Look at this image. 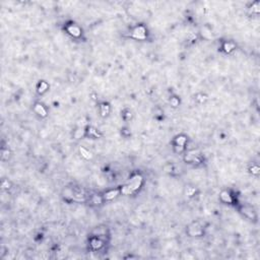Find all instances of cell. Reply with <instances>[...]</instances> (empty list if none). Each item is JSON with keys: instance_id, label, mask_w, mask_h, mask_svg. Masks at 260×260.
<instances>
[{"instance_id": "6da1fadb", "label": "cell", "mask_w": 260, "mask_h": 260, "mask_svg": "<svg viewBox=\"0 0 260 260\" xmlns=\"http://www.w3.org/2000/svg\"><path fill=\"white\" fill-rule=\"evenodd\" d=\"M142 182H143L142 177H141L140 175H135L130 179L129 182L126 184V186L129 188L131 193H134L135 191H137V190L141 187Z\"/></svg>"}, {"instance_id": "7a4b0ae2", "label": "cell", "mask_w": 260, "mask_h": 260, "mask_svg": "<svg viewBox=\"0 0 260 260\" xmlns=\"http://www.w3.org/2000/svg\"><path fill=\"white\" fill-rule=\"evenodd\" d=\"M146 36H147L146 28L142 25L135 26L132 31V34H131V37H132V38H134L136 40H140V41L141 40L146 39Z\"/></svg>"}, {"instance_id": "3957f363", "label": "cell", "mask_w": 260, "mask_h": 260, "mask_svg": "<svg viewBox=\"0 0 260 260\" xmlns=\"http://www.w3.org/2000/svg\"><path fill=\"white\" fill-rule=\"evenodd\" d=\"M187 233L190 237H199L203 235V229L198 222H193L188 227Z\"/></svg>"}, {"instance_id": "277c9868", "label": "cell", "mask_w": 260, "mask_h": 260, "mask_svg": "<svg viewBox=\"0 0 260 260\" xmlns=\"http://www.w3.org/2000/svg\"><path fill=\"white\" fill-rule=\"evenodd\" d=\"M184 161L186 163H192V164H200L201 163V158L199 154H196L195 152H189L185 154Z\"/></svg>"}, {"instance_id": "5b68a950", "label": "cell", "mask_w": 260, "mask_h": 260, "mask_svg": "<svg viewBox=\"0 0 260 260\" xmlns=\"http://www.w3.org/2000/svg\"><path fill=\"white\" fill-rule=\"evenodd\" d=\"M66 31L69 35H71L72 37L74 38H78L81 35V29H80L79 26H77L75 25H69L66 26Z\"/></svg>"}, {"instance_id": "8992f818", "label": "cell", "mask_w": 260, "mask_h": 260, "mask_svg": "<svg viewBox=\"0 0 260 260\" xmlns=\"http://www.w3.org/2000/svg\"><path fill=\"white\" fill-rule=\"evenodd\" d=\"M90 245L93 250H100L104 246V242L100 237H93L90 241Z\"/></svg>"}, {"instance_id": "52a82bcc", "label": "cell", "mask_w": 260, "mask_h": 260, "mask_svg": "<svg viewBox=\"0 0 260 260\" xmlns=\"http://www.w3.org/2000/svg\"><path fill=\"white\" fill-rule=\"evenodd\" d=\"M35 112L41 117H46L47 116V110L45 109V107L42 105V104H36L35 105Z\"/></svg>"}, {"instance_id": "ba28073f", "label": "cell", "mask_w": 260, "mask_h": 260, "mask_svg": "<svg viewBox=\"0 0 260 260\" xmlns=\"http://www.w3.org/2000/svg\"><path fill=\"white\" fill-rule=\"evenodd\" d=\"M219 196H221L222 201H224L225 203H232L233 200H234L233 199V196L231 195V193L228 192V191H222Z\"/></svg>"}, {"instance_id": "9c48e42d", "label": "cell", "mask_w": 260, "mask_h": 260, "mask_svg": "<svg viewBox=\"0 0 260 260\" xmlns=\"http://www.w3.org/2000/svg\"><path fill=\"white\" fill-rule=\"evenodd\" d=\"M119 190H117V189H115V190H110V191H108V192H106L105 194H104V196H103V198L105 200H112V199H114L115 197L117 196L118 194H119Z\"/></svg>"}, {"instance_id": "30bf717a", "label": "cell", "mask_w": 260, "mask_h": 260, "mask_svg": "<svg viewBox=\"0 0 260 260\" xmlns=\"http://www.w3.org/2000/svg\"><path fill=\"white\" fill-rule=\"evenodd\" d=\"M87 135L90 138H99L101 134L99 133V131L93 127H87Z\"/></svg>"}, {"instance_id": "8fae6325", "label": "cell", "mask_w": 260, "mask_h": 260, "mask_svg": "<svg viewBox=\"0 0 260 260\" xmlns=\"http://www.w3.org/2000/svg\"><path fill=\"white\" fill-rule=\"evenodd\" d=\"M174 142H175V145H180V146L185 147V145H186V143H187V137L185 135H178L175 138Z\"/></svg>"}, {"instance_id": "7c38bea8", "label": "cell", "mask_w": 260, "mask_h": 260, "mask_svg": "<svg viewBox=\"0 0 260 260\" xmlns=\"http://www.w3.org/2000/svg\"><path fill=\"white\" fill-rule=\"evenodd\" d=\"M222 49L226 53H231L236 49V45L233 42H225L222 44Z\"/></svg>"}, {"instance_id": "4fadbf2b", "label": "cell", "mask_w": 260, "mask_h": 260, "mask_svg": "<svg viewBox=\"0 0 260 260\" xmlns=\"http://www.w3.org/2000/svg\"><path fill=\"white\" fill-rule=\"evenodd\" d=\"M85 135H87V130H85L84 127H79L78 129L74 131V133H73V137L75 139H79Z\"/></svg>"}, {"instance_id": "5bb4252c", "label": "cell", "mask_w": 260, "mask_h": 260, "mask_svg": "<svg viewBox=\"0 0 260 260\" xmlns=\"http://www.w3.org/2000/svg\"><path fill=\"white\" fill-rule=\"evenodd\" d=\"M79 152H80V154H81L82 157H84V159H87V160H90L93 158L92 152H90V151H87V149L85 148V147H84V146L79 147Z\"/></svg>"}, {"instance_id": "9a60e30c", "label": "cell", "mask_w": 260, "mask_h": 260, "mask_svg": "<svg viewBox=\"0 0 260 260\" xmlns=\"http://www.w3.org/2000/svg\"><path fill=\"white\" fill-rule=\"evenodd\" d=\"M100 109H101V114H102V116H103V117L108 116L109 113H110V106L108 105V104H106V103L101 104Z\"/></svg>"}, {"instance_id": "2e32d148", "label": "cell", "mask_w": 260, "mask_h": 260, "mask_svg": "<svg viewBox=\"0 0 260 260\" xmlns=\"http://www.w3.org/2000/svg\"><path fill=\"white\" fill-rule=\"evenodd\" d=\"M48 88H49V85H48V84L46 81H41L40 84H38V87H37V90H38V93H46L48 90Z\"/></svg>"}, {"instance_id": "e0dca14e", "label": "cell", "mask_w": 260, "mask_h": 260, "mask_svg": "<svg viewBox=\"0 0 260 260\" xmlns=\"http://www.w3.org/2000/svg\"><path fill=\"white\" fill-rule=\"evenodd\" d=\"M103 200H104L103 197L100 196V195H96V194L93 195L92 198H90L92 203H93V204H96V205H100L101 203H103Z\"/></svg>"}, {"instance_id": "ac0fdd59", "label": "cell", "mask_w": 260, "mask_h": 260, "mask_svg": "<svg viewBox=\"0 0 260 260\" xmlns=\"http://www.w3.org/2000/svg\"><path fill=\"white\" fill-rule=\"evenodd\" d=\"M185 192H186V195H187V196L192 197L193 195H195V192H196V189H195L194 187L188 186V187H186V190H185Z\"/></svg>"}, {"instance_id": "d6986e66", "label": "cell", "mask_w": 260, "mask_h": 260, "mask_svg": "<svg viewBox=\"0 0 260 260\" xmlns=\"http://www.w3.org/2000/svg\"><path fill=\"white\" fill-rule=\"evenodd\" d=\"M179 103H180V101H179L178 98H175V96H173V98H171L170 100V104L171 106L174 107V108H176V107L179 106Z\"/></svg>"}, {"instance_id": "ffe728a7", "label": "cell", "mask_w": 260, "mask_h": 260, "mask_svg": "<svg viewBox=\"0 0 260 260\" xmlns=\"http://www.w3.org/2000/svg\"><path fill=\"white\" fill-rule=\"evenodd\" d=\"M9 154H10V151H8V149H2V151H1V159H2V160H8Z\"/></svg>"}, {"instance_id": "44dd1931", "label": "cell", "mask_w": 260, "mask_h": 260, "mask_svg": "<svg viewBox=\"0 0 260 260\" xmlns=\"http://www.w3.org/2000/svg\"><path fill=\"white\" fill-rule=\"evenodd\" d=\"M250 172L252 174H255V175H258L259 174V167L257 165L252 166V168L250 169Z\"/></svg>"}, {"instance_id": "7402d4cb", "label": "cell", "mask_w": 260, "mask_h": 260, "mask_svg": "<svg viewBox=\"0 0 260 260\" xmlns=\"http://www.w3.org/2000/svg\"><path fill=\"white\" fill-rule=\"evenodd\" d=\"M206 96H204V95H202V93H200V95H198L197 96V98H196V100L199 102V103H203V102H205L206 101Z\"/></svg>"}, {"instance_id": "603a6c76", "label": "cell", "mask_w": 260, "mask_h": 260, "mask_svg": "<svg viewBox=\"0 0 260 260\" xmlns=\"http://www.w3.org/2000/svg\"><path fill=\"white\" fill-rule=\"evenodd\" d=\"M122 116H123V118H124L125 120H129L131 118V116H132V114H131L130 111H128V110H127V111L124 112V114H123Z\"/></svg>"}, {"instance_id": "cb8c5ba5", "label": "cell", "mask_w": 260, "mask_h": 260, "mask_svg": "<svg viewBox=\"0 0 260 260\" xmlns=\"http://www.w3.org/2000/svg\"><path fill=\"white\" fill-rule=\"evenodd\" d=\"M2 189H8L9 186H10V183L8 182V180H3L2 181Z\"/></svg>"}, {"instance_id": "d4e9b609", "label": "cell", "mask_w": 260, "mask_h": 260, "mask_svg": "<svg viewBox=\"0 0 260 260\" xmlns=\"http://www.w3.org/2000/svg\"><path fill=\"white\" fill-rule=\"evenodd\" d=\"M174 147H175V151L176 152H182L184 151V148H185L184 146H180V145H175Z\"/></svg>"}, {"instance_id": "484cf974", "label": "cell", "mask_w": 260, "mask_h": 260, "mask_svg": "<svg viewBox=\"0 0 260 260\" xmlns=\"http://www.w3.org/2000/svg\"><path fill=\"white\" fill-rule=\"evenodd\" d=\"M187 38H188L189 41H195V39H196V35H194L193 33H190Z\"/></svg>"}]
</instances>
